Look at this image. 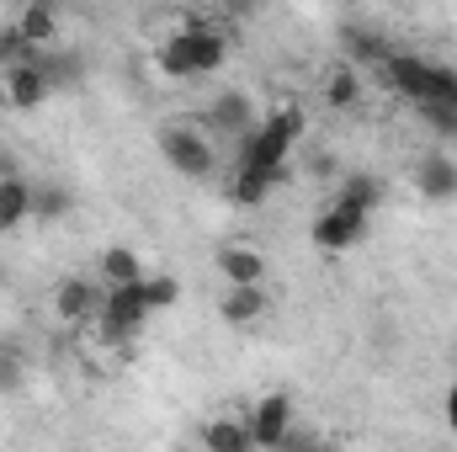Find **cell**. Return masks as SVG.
Wrapping results in <instances>:
<instances>
[{"label":"cell","instance_id":"6da1fadb","mask_svg":"<svg viewBox=\"0 0 457 452\" xmlns=\"http://www.w3.org/2000/svg\"><path fill=\"white\" fill-rule=\"evenodd\" d=\"M298 133H303V113H298V107H277V113L266 117L250 138H239L234 165H239V171H255V176L282 181V176H287V149L298 144Z\"/></svg>","mask_w":457,"mask_h":452},{"label":"cell","instance_id":"7a4b0ae2","mask_svg":"<svg viewBox=\"0 0 457 452\" xmlns=\"http://www.w3.org/2000/svg\"><path fill=\"white\" fill-rule=\"evenodd\" d=\"M228 59V38L219 27H181L170 43H160V70L170 80H197V75H213Z\"/></svg>","mask_w":457,"mask_h":452},{"label":"cell","instance_id":"3957f363","mask_svg":"<svg viewBox=\"0 0 457 452\" xmlns=\"http://www.w3.org/2000/svg\"><path fill=\"white\" fill-rule=\"evenodd\" d=\"M388 80L399 96H410L415 107H457V70L415 59V54H388Z\"/></svg>","mask_w":457,"mask_h":452},{"label":"cell","instance_id":"277c9868","mask_svg":"<svg viewBox=\"0 0 457 452\" xmlns=\"http://www.w3.org/2000/svg\"><path fill=\"white\" fill-rule=\"evenodd\" d=\"M160 155H165L170 171H181V176H192V181H203V176L213 171V144H208L203 128H192V122H165V128H160Z\"/></svg>","mask_w":457,"mask_h":452},{"label":"cell","instance_id":"5b68a950","mask_svg":"<svg viewBox=\"0 0 457 452\" xmlns=\"http://www.w3.org/2000/svg\"><path fill=\"white\" fill-rule=\"evenodd\" d=\"M144 320H149V309H144V293H138V282L133 288H107L102 293V314H96V325H102V340H133L144 331Z\"/></svg>","mask_w":457,"mask_h":452},{"label":"cell","instance_id":"8992f818","mask_svg":"<svg viewBox=\"0 0 457 452\" xmlns=\"http://www.w3.org/2000/svg\"><path fill=\"white\" fill-rule=\"evenodd\" d=\"M250 437H255V452H282L287 431H293V399L287 394H266L255 410H250Z\"/></svg>","mask_w":457,"mask_h":452},{"label":"cell","instance_id":"52a82bcc","mask_svg":"<svg viewBox=\"0 0 457 452\" xmlns=\"http://www.w3.org/2000/svg\"><path fill=\"white\" fill-rule=\"evenodd\" d=\"M102 282H91V277H64L59 288H54V314L64 320V325H86V320H96L102 314Z\"/></svg>","mask_w":457,"mask_h":452},{"label":"cell","instance_id":"ba28073f","mask_svg":"<svg viewBox=\"0 0 457 452\" xmlns=\"http://www.w3.org/2000/svg\"><path fill=\"white\" fill-rule=\"evenodd\" d=\"M309 234H314L320 250H356V245L367 239V219H361V213H345V208H330V213L314 219Z\"/></svg>","mask_w":457,"mask_h":452},{"label":"cell","instance_id":"9c48e42d","mask_svg":"<svg viewBox=\"0 0 457 452\" xmlns=\"http://www.w3.org/2000/svg\"><path fill=\"white\" fill-rule=\"evenodd\" d=\"M208 122H213V128H224L228 138H250V133L261 128L255 102H250L245 91H219V96H213V107H208Z\"/></svg>","mask_w":457,"mask_h":452},{"label":"cell","instance_id":"30bf717a","mask_svg":"<svg viewBox=\"0 0 457 452\" xmlns=\"http://www.w3.org/2000/svg\"><path fill=\"white\" fill-rule=\"evenodd\" d=\"M48 96H54V86H48V75L37 70V59L5 70V102H11L16 113H32V107H43Z\"/></svg>","mask_w":457,"mask_h":452},{"label":"cell","instance_id":"8fae6325","mask_svg":"<svg viewBox=\"0 0 457 452\" xmlns=\"http://www.w3.org/2000/svg\"><path fill=\"white\" fill-rule=\"evenodd\" d=\"M415 187H420L426 203H453L457 197V165L447 155H426V160L415 165Z\"/></svg>","mask_w":457,"mask_h":452},{"label":"cell","instance_id":"7c38bea8","mask_svg":"<svg viewBox=\"0 0 457 452\" xmlns=\"http://www.w3.org/2000/svg\"><path fill=\"white\" fill-rule=\"evenodd\" d=\"M219 272H224L228 288H261L266 261H261V250H250V245H224V250H219Z\"/></svg>","mask_w":457,"mask_h":452},{"label":"cell","instance_id":"4fadbf2b","mask_svg":"<svg viewBox=\"0 0 457 452\" xmlns=\"http://www.w3.org/2000/svg\"><path fill=\"white\" fill-rule=\"evenodd\" d=\"M378 203H383V181L372 176V171H351L341 181V197H336V208H345V213H378Z\"/></svg>","mask_w":457,"mask_h":452},{"label":"cell","instance_id":"5bb4252c","mask_svg":"<svg viewBox=\"0 0 457 452\" xmlns=\"http://www.w3.org/2000/svg\"><path fill=\"white\" fill-rule=\"evenodd\" d=\"M203 448L208 452H255V437H250L245 421L213 415V421H203Z\"/></svg>","mask_w":457,"mask_h":452},{"label":"cell","instance_id":"9a60e30c","mask_svg":"<svg viewBox=\"0 0 457 452\" xmlns=\"http://www.w3.org/2000/svg\"><path fill=\"white\" fill-rule=\"evenodd\" d=\"M11 27H16L32 48H48V43L59 38V11H54V5H21Z\"/></svg>","mask_w":457,"mask_h":452},{"label":"cell","instance_id":"2e32d148","mask_svg":"<svg viewBox=\"0 0 457 452\" xmlns=\"http://www.w3.org/2000/svg\"><path fill=\"white\" fill-rule=\"evenodd\" d=\"M149 272H144V261L128 250V245H112V250H102V288H133V282H144Z\"/></svg>","mask_w":457,"mask_h":452},{"label":"cell","instance_id":"e0dca14e","mask_svg":"<svg viewBox=\"0 0 457 452\" xmlns=\"http://www.w3.org/2000/svg\"><path fill=\"white\" fill-rule=\"evenodd\" d=\"M32 219V181L27 176H5L0 181V229H16Z\"/></svg>","mask_w":457,"mask_h":452},{"label":"cell","instance_id":"ac0fdd59","mask_svg":"<svg viewBox=\"0 0 457 452\" xmlns=\"http://www.w3.org/2000/svg\"><path fill=\"white\" fill-rule=\"evenodd\" d=\"M70 208H75V192H70V187H59V181H32V219L54 224V219H70Z\"/></svg>","mask_w":457,"mask_h":452},{"label":"cell","instance_id":"d6986e66","mask_svg":"<svg viewBox=\"0 0 457 452\" xmlns=\"http://www.w3.org/2000/svg\"><path fill=\"white\" fill-rule=\"evenodd\" d=\"M219 314H224V325H255L266 314V293L261 288H228Z\"/></svg>","mask_w":457,"mask_h":452},{"label":"cell","instance_id":"ffe728a7","mask_svg":"<svg viewBox=\"0 0 457 452\" xmlns=\"http://www.w3.org/2000/svg\"><path fill=\"white\" fill-rule=\"evenodd\" d=\"M271 187H277L271 176H255V171H239V165L228 171V197H234V203H266Z\"/></svg>","mask_w":457,"mask_h":452},{"label":"cell","instance_id":"44dd1931","mask_svg":"<svg viewBox=\"0 0 457 452\" xmlns=\"http://www.w3.org/2000/svg\"><path fill=\"white\" fill-rule=\"evenodd\" d=\"M325 102H330V107H356V102H361V80H356L351 64H341V70L325 80Z\"/></svg>","mask_w":457,"mask_h":452},{"label":"cell","instance_id":"7402d4cb","mask_svg":"<svg viewBox=\"0 0 457 452\" xmlns=\"http://www.w3.org/2000/svg\"><path fill=\"white\" fill-rule=\"evenodd\" d=\"M138 293H144V309H149V314H160V309H170V304L181 298L176 277H144V282H138Z\"/></svg>","mask_w":457,"mask_h":452},{"label":"cell","instance_id":"603a6c76","mask_svg":"<svg viewBox=\"0 0 457 452\" xmlns=\"http://www.w3.org/2000/svg\"><path fill=\"white\" fill-rule=\"evenodd\" d=\"M388 43L378 32H351V64H388Z\"/></svg>","mask_w":457,"mask_h":452},{"label":"cell","instance_id":"cb8c5ba5","mask_svg":"<svg viewBox=\"0 0 457 452\" xmlns=\"http://www.w3.org/2000/svg\"><path fill=\"white\" fill-rule=\"evenodd\" d=\"M21 378H27V356H21L11 340H0V394H16Z\"/></svg>","mask_w":457,"mask_h":452},{"label":"cell","instance_id":"d4e9b609","mask_svg":"<svg viewBox=\"0 0 457 452\" xmlns=\"http://www.w3.org/2000/svg\"><path fill=\"white\" fill-rule=\"evenodd\" d=\"M282 452H336V448H330L325 437H314V431H298V426H293V431H287V442H282Z\"/></svg>","mask_w":457,"mask_h":452},{"label":"cell","instance_id":"484cf974","mask_svg":"<svg viewBox=\"0 0 457 452\" xmlns=\"http://www.w3.org/2000/svg\"><path fill=\"white\" fill-rule=\"evenodd\" d=\"M420 117L436 128V133H447V138H457V107H420Z\"/></svg>","mask_w":457,"mask_h":452},{"label":"cell","instance_id":"4316f807","mask_svg":"<svg viewBox=\"0 0 457 452\" xmlns=\"http://www.w3.org/2000/svg\"><path fill=\"white\" fill-rule=\"evenodd\" d=\"M447 421H453V431H457V383L447 389Z\"/></svg>","mask_w":457,"mask_h":452},{"label":"cell","instance_id":"83f0119b","mask_svg":"<svg viewBox=\"0 0 457 452\" xmlns=\"http://www.w3.org/2000/svg\"><path fill=\"white\" fill-rule=\"evenodd\" d=\"M176 452H187V448H176Z\"/></svg>","mask_w":457,"mask_h":452},{"label":"cell","instance_id":"f1b7e54d","mask_svg":"<svg viewBox=\"0 0 457 452\" xmlns=\"http://www.w3.org/2000/svg\"><path fill=\"white\" fill-rule=\"evenodd\" d=\"M0 181H5V176H0Z\"/></svg>","mask_w":457,"mask_h":452}]
</instances>
